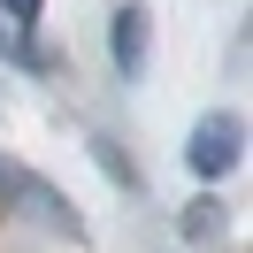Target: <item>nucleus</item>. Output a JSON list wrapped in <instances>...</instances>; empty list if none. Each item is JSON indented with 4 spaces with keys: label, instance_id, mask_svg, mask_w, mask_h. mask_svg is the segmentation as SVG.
I'll list each match as a JSON object with an SVG mask.
<instances>
[{
    "label": "nucleus",
    "instance_id": "f257e3e1",
    "mask_svg": "<svg viewBox=\"0 0 253 253\" xmlns=\"http://www.w3.org/2000/svg\"><path fill=\"white\" fill-rule=\"evenodd\" d=\"M238 154H246V123H238V115H200V123H192V146H184V161L200 176H230L238 169Z\"/></svg>",
    "mask_w": 253,
    "mask_h": 253
},
{
    "label": "nucleus",
    "instance_id": "f03ea898",
    "mask_svg": "<svg viewBox=\"0 0 253 253\" xmlns=\"http://www.w3.org/2000/svg\"><path fill=\"white\" fill-rule=\"evenodd\" d=\"M0 192H8V200H23L31 215H46V222H54L62 238H77V215H69V200H62V192H46L39 176H23L16 161H0Z\"/></svg>",
    "mask_w": 253,
    "mask_h": 253
},
{
    "label": "nucleus",
    "instance_id": "7ed1b4c3",
    "mask_svg": "<svg viewBox=\"0 0 253 253\" xmlns=\"http://www.w3.org/2000/svg\"><path fill=\"white\" fill-rule=\"evenodd\" d=\"M108 46H115V69H123V77H138V69H146V8H123V16H115Z\"/></svg>",
    "mask_w": 253,
    "mask_h": 253
},
{
    "label": "nucleus",
    "instance_id": "20e7f679",
    "mask_svg": "<svg viewBox=\"0 0 253 253\" xmlns=\"http://www.w3.org/2000/svg\"><path fill=\"white\" fill-rule=\"evenodd\" d=\"M0 8H8L16 23H39V8H46V0H0Z\"/></svg>",
    "mask_w": 253,
    "mask_h": 253
}]
</instances>
